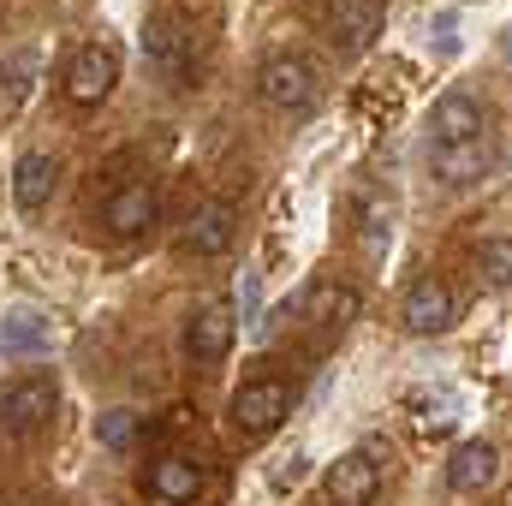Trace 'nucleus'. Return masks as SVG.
Segmentation results:
<instances>
[{
	"label": "nucleus",
	"instance_id": "obj_9",
	"mask_svg": "<svg viewBox=\"0 0 512 506\" xmlns=\"http://www.w3.org/2000/svg\"><path fill=\"white\" fill-rule=\"evenodd\" d=\"M328 495L334 506H370L382 495V465H376V447H358L346 453L334 471H328Z\"/></svg>",
	"mask_w": 512,
	"mask_h": 506
},
{
	"label": "nucleus",
	"instance_id": "obj_6",
	"mask_svg": "<svg viewBox=\"0 0 512 506\" xmlns=\"http://www.w3.org/2000/svg\"><path fill=\"white\" fill-rule=\"evenodd\" d=\"M155 215H161L155 185H149V179H126V185L102 203V233H114V239H137V233L155 227Z\"/></svg>",
	"mask_w": 512,
	"mask_h": 506
},
{
	"label": "nucleus",
	"instance_id": "obj_13",
	"mask_svg": "<svg viewBox=\"0 0 512 506\" xmlns=\"http://www.w3.org/2000/svg\"><path fill=\"white\" fill-rule=\"evenodd\" d=\"M298 310H304V322H316V328H346V322H358L364 298H358V286H346V280H316V286L298 298Z\"/></svg>",
	"mask_w": 512,
	"mask_h": 506
},
{
	"label": "nucleus",
	"instance_id": "obj_3",
	"mask_svg": "<svg viewBox=\"0 0 512 506\" xmlns=\"http://www.w3.org/2000/svg\"><path fill=\"white\" fill-rule=\"evenodd\" d=\"M54 411H60V381L48 370H30V376L0 387V429L6 435H30V429L54 423Z\"/></svg>",
	"mask_w": 512,
	"mask_h": 506
},
{
	"label": "nucleus",
	"instance_id": "obj_22",
	"mask_svg": "<svg viewBox=\"0 0 512 506\" xmlns=\"http://www.w3.org/2000/svg\"><path fill=\"white\" fill-rule=\"evenodd\" d=\"M483 274H489L495 286H512V245H489V251H483Z\"/></svg>",
	"mask_w": 512,
	"mask_h": 506
},
{
	"label": "nucleus",
	"instance_id": "obj_14",
	"mask_svg": "<svg viewBox=\"0 0 512 506\" xmlns=\"http://www.w3.org/2000/svg\"><path fill=\"white\" fill-rule=\"evenodd\" d=\"M54 185H60V161H54V155H42V149L18 155V167H12V203H18L24 215H36V209L54 197Z\"/></svg>",
	"mask_w": 512,
	"mask_h": 506
},
{
	"label": "nucleus",
	"instance_id": "obj_5",
	"mask_svg": "<svg viewBox=\"0 0 512 506\" xmlns=\"http://www.w3.org/2000/svg\"><path fill=\"white\" fill-rule=\"evenodd\" d=\"M233 334H239V304L209 298V304H197L191 322H185V358H197V364H221V358L233 352Z\"/></svg>",
	"mask_w": 512,
	"mask_h": 506
},
{
	"label": "nucleus",
	"instance_id": "obj_12",
	"mask_svg": "<svg viewBox=\"0 0 512 506\" xmlns=\"http://www.w3.org/2000/svg\"><path fill=\"white\" fill-rule=\"evenodd\" d=\"M453 322V286L441 274H417L405 292V328L411 334H441Z\"/></svg>",
	"mask_w": 512,
	"mask_h": 506
},
{
	"label": "nucleus",
	"instance_id": "obj_24",
	"mask_svg": "<svg viewBox=\"0 0 512 506\" xmlns=\"http://www.w3.org/2000/svg\"><path fill=\"white\" fill-rule=\"evenodd\" d=\"M507 60H512V36H507Z\"/></svg>",
	"mask_w": 512,
	"mask_h": 506
},
{
	"label": "nucleus",
	"instance_id": "obj_2",
	"mask_svg": "<svg viewBox=\"0 0 512 506\" xmlns=\"http://www.w3.org/2000/svg\"><path fill=\"white\" fill-rule=\"evenodd\" d=\"M292 417V387L280 376H256L233 393V435L239 441H268Z\"/></svg>",
	"mask_w": 512,
	"mask_h": 506
},
{
	"label": "nucleus",
	"instance_id": "obj_1",
	"mask_svg": "<svg viewBox=\"0 0 512 506\" xmlns=\"http://www.w3.org/2000/svg\"><path fill=\"white\" fill-rule=\"evenodd\" d=\"M256 96H262L268 108H280V114H310L316 96H322V72H316L304 54H274V60H262V72H256Z\"/></svg>",
	"mask_w": 512,
	"mask_h": 506
},
{
	"label": "nucleus",
	"instance_id": "obj_20",
	"mask_svg": "<svg viewBox=\"0 0 512 506\" xmlns=\"http://www.w3.org/2000/svg\"><path fill=\"white\" fill-rule=\"evenodd\" d=\"M393 239V203L387 197H364V251L382 256Z\"/></svg>",
	"mask_w": 512,
	"mask_h": 506
},
{
	"label": "nucleus",
	"instance_id": "obj_8",
	"mask_svg": "<svg viewBox=\"0 0 512 506\" xmlns=\"http://www.w3.org/2000/svg\"><path fill=\"white\" fill-rule=\"evenodd\" d=\"M429 167L441 185H477L489 167H495V137H465V143H435L429 149Z\"/></svg>",
	"mask_w": 512,
	"mask_h": 506
},
{
	"label": "nucleus",
	"instance_id": "obj_21",
	"mask_svg": "<svg viewBox=\"0 0 512 506\" xmlns=\"http://www.w3.org/2000/svg\"><path fill=\"white\" fill-rule=\"evenodd\" d=\"M96 441H102L108 453H126L131 441H137V417H131V411H102V417H96Z\"/></svg>",
	"mask_w": 512,
	"mask_h": 506
},
{
	"label": "nucleus",
	"instance_id": "obj_7",
	"mask_svg": "<svg viewBox=\"0 0 512 506\" xmlns=\"http://www.w3.org/2000/svg\"><path fill=\"white\" fill-rule=\"evenodd\" d=\"M233 239H239V209H233L227 197H209V203L191 209L179 245H185L191 256H221V251H233Z\"/></svg>",
	"mask_w": 512,
	"mask_h": 506
},
{
	"label": "nucleus",
	"instance_id": "obj_19",
	"mask_svg": "<svg viewBox=\"0 0 512 506\" xmlns=\"http://www.w3.org/2000/svg\"><path fill=\"white\" fill-rule=\"evenodd\" d=\"M30 72H36V48H18V54L0 66V108H6V114H12L18 96L30 90Z\"/></svg>",
	"mask_w": 512,
	"mask_h": 506
},
{
	"label": "nucleus",
	"instance_id": "obj_16",
	"mask_svg": "<svg viewBox=\"0 0 512 506\" xmlns=\"http://www.w3.org/2000/svg\"><path fill=\"white\" fill-rule=\"evenodd\" d=\"M191 48H197V42H191L179 24H149V30H143V60H149L161 78H173V84L191 78Z\"/></svg>",
	"mask_w": 512,
	"mask_h": 506
},
{
	"label": "nucleus",
	"instance_id": "obj_10",
	"mask_svg": "<svg viewBox=\"0 0 512 506\" xmlns=\"http://www.w3.org/2000/svg\"><path fill=\"white\" fill-rule=\"evenodd\" d=\"M203 483H209V471H203L191 453H167V459H155V465H149V477H143V489H149L155 501H167V506L197 501V495H203Z\"/></svg>",
	"mask_w": 512,
	"mask_h": 506
},
{
	"label": "nucleus",
	"instance_id": "obj_15",
	"mask_svg": "<svg viewBox=\"0 0 512 506\" xmlns=\"http://www.w3.org/2000/svg\"><path fill=\"white\" fill-rule=\"evenodd\" d=\"M495 477H501V453H495L489 441L453 447V459H447V489H453V495H477V489H489Z\"/></svg>",
	"mask_w": 512,
	"mask_h": 506
},
{
	"label": "nucleus",
	"instance_id": "obj_23",
	"mask_svg": "<svg viewBox=\"0 0 512 506\" xmlns=\"http://www.w3.org/2000/svg\"><path fill=\"white\" fill-rule=\"evenodd\" d=\"M256 310H262V286H256V274H245V280H239V316L256 322Z\"/></svg>",
	"mask_w": 512,
	"mask_h": 506
},
{
	"label": "nucleus",
	"instance_id": "obj_18",
	"mask_svg": "<svg viewBox=\"0 0 512 506\" xmlns=\"http://www.w3.org/2000/svg\"><path fill=\"white\" fill-rule=\"evenodd\" d=\"M48 340H54V322L42 310H12L0 322V352L6 358H36V352H48Z\"/></svg>",
	"mask_w": 512,
	"mask_h": 506
},
{
	"label": "nucleus",
	"instance_id": "obj_11",
	"mask_svg": "<svg viewBox=\"0 0 512 506\" xmlns=\"http://www.w3.org/2000/svg\"><path fill=\"white\" fill-rule=\"evenodd\" d=\"M483 131H489L483 102L465 96V90H447V96L435 102V114H429V149H435V143H465V137H483Z\"/></svg>",
	"mask_w": 512,
	"mask_h": 506
},
{
	"label": "nucleus",
	"instance_id": "obj_17",
	"mask_svg": "<svg viewBox=\"0 0 512 506\" xmlns=\"http://www.w3.org/2000/svg\"><path fill=\"white\" fill-rule=\"evenodd\" d=\"M328 30L340 48H370L382 30V0H328Z\"/></svg>",
	"mask_w": 512,
	"mask_h": 506
},
{
	"label": "nucleus",
	"instance_id": "obj_4",
	"mask_svg": "<svg viewBox=\"0 0 512 506\" xmlns=\"http://www.w3.org/2000/svg\"><path fill=\"white\" fill-rule=\"evenodd\" d=\"M120 84V54L108 42H84L66 66V102L72 108H102Z\"/></svg>",
	"mask_w": 512,
	"mask_h": 506
}]
</instances>
